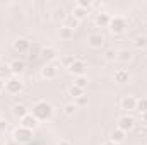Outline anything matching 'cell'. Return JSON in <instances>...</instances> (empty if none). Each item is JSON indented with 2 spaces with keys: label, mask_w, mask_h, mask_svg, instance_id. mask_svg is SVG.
<instances>
[{
  "label": "cell",
  "mask_w": 147,
  "mask_h": 145,
  "mask_svg": "<svg viewBox=\"0 0 147 145\" xmlns=\"http://www.w3.org/2000/svg\"><path fill=\"white\" fill-rule=\"evenodd\" d=\"M33 116L38 121H48L53 116V106L46 101H38L33 106Z\"/></svg>",
  "instance_id": "cell-1"
},
{
  "label": "cell",
  "mask_w": 147,
  "mask_h": 145,
  "mask_svg": "<svg viewBox=\"0 0 147 145\" xmlns=\"http://www.w3.org/2000/svg\"><path fill=\"white\" fill-rule=\"evenodd\" d=\"M12 137H14V142L16 144H29L31 138H33V132L28 130V128H24V126H17L14 130Z\"/></svg>",
  "instance_id": "cell-2"
},
{
  "label": "cell",
  "mask_w": 147,
  "mask_h": 145,
  "mask_svg": "<svg viewBox=\"0 0 147 145\" xmlns=\"http://www.w3.org/2000/svg\"><path fill=\"white\" fill-rule=\"evenodd\" d=\"M22 89H24V84H22L17 77H10L9 80H5V91H7L9 94L17 96V94L22 92Z\"/></svg>",
  "instance_id": "cell-3"
},
{
  "label": "cell",
  "mask_w": 147,
  "mask_h": 145,
  "mask_svg": "<svg viewBox=\"0 0 147 145\" xmlns=\"http://www.w3.org/2000/svg\"><path fill=\"white\" fill-rule=\"evenodd\" d=\"M108 28H110V31L113 33V34L118 36V34H121V33L125 31V28H127V21H125L123 17H118V15H116V17H111V22H110Z\"/></svg>",
  "instance_id": "cell-4"
},
{
  "label": "cell",
  "mask_w": 147,
  "mask_h": 145,
  "mask_svg": "<svg viewBox=\"0 0 147 145\" xmlns=\"http://www.w3.org/2000/svg\"><path fill=\"white\" fill-rule=\"evenodd\" d=\"M116 125H118V130H121V132L127 133V132H130V130L135 126V119H134L130 114H123V116L118 118Z\"/></svg>",
  "instance_id": "cell-5"
},
{
  "label": "cell",
  "mask_w": 147,
  "mask_h": 145,
  "mask_svg": "<svg viewBox=\"0 0 147 145\" xmlns=\"http://www.w3.org/2000/svg\"><path fill=\"white\" fill-rule=\"evenodd\" d=\"M87 44H89L91 48L98 50V48H101V46L105 44V36H103L101 33H92V34L87 36Z\"/></svg>",
  "instance_id": "cell-6"
},
{
  "label": "cell",
  "mask_w": 147,
  "mask_h": 145,
  "mask_svg": "<svg viewBox=\"0 0 147 145\" xmlns=\"http://www.w3.org/2000/svg\"><path fill=\"white\" fill-rule=\"evenodd\" d=\"M86 68H87V65H86L82 60H77V58H75V62L69 67V72L72 73V75H75V77H80V75H84Z\"/></svg>",
  "instance_id": "cell-7"
},
{
  "label": "cell",
  "mask_w": 147,
  "mask_h": 145,
  "mask_svg": "<svg viewBox=\"0 0 147 145\" xmlns=\"http://www.w3.org/2000/svg\"><path fill=\"white\" fill-rule=\"evenodd\" d=\"M38 123H39V121H38L36 118L33 116V113L26 114V116L21 119V126H24V128H28V130H31V132L38 128Z\"/></svg>",
  "instance_id": "cell-8"
},
{
  "label": "cell",
  "mask_w": 147,
  "mask_h": 145,
  "mask_svg": "<svg viewBox=\"0 0 147 145\" xmlns=\"http://www.w3.org/2000/svg\"><path fill=\"white\" fill-rule=\"evenodd\" d=\"M120 106H121V109H125V111H135L137 99H135L134 96H125V97H121Z\"/></svg>",
  "instance_id": "cell-9"
},
{
  "label": "cell",
  "mask_w": 147,
  "mask_h": 145,
  "mask_svg": "<svg viewBox=\"0 0 147 145\" xmlns=\"http://www.w3.org/2000/svg\"><path fill=\"white\" fill-rule=\"evenodd\" d=\"M57 75H58V68H57L53 63L45 65V68H41V77L46 79V80H51V79H55Z\"/></svg>",
  "instance_id": "cell-10"
},
{
  "label": "cell",
  "mask_w": 147,
  "mask_h": 145,
  "mask_svg": "<svg viewBox=\"0 0 147 145\" xmlns=\"http://www.w3.org/2000/svg\"><path fill=\"white\" fill-rule=\"evenodd\" d=\"M12 46H14V50H16L19 55H22V53H26V51L29 50V41H28L26 38H17Z\"/></svg>",
  "instance_id": "cell-11"
},
{
  "label": "cell",
  "mask_w": 147,
  "mask_h": 145,
  "mask_svg": "<svg viewBox=\"0 0 147 145\" xmlns=\"http://www.w3.org/2000/svg\"><path fill=\"white\" fill-rule=\"evenodd\" d=\"M41 56H43L46 62H53V60L58 58V51H57V48H53V46H46V48L41 50Z\"/></svg>",
  "instance_id": "cell-12"
},
{
  "label": "cell",
  "mask_w": 147,
  "mask_h": 145,
  "mask_svg": "<svg viewBox=\"0 0 147 145\" xmlns=\"http://www.w3.org/2000/svg\"><path fill=\"white\" fill-rule=\"evenodd\" d=\"M128 80H130V73H128V70L120 68V70L115 72V82H118V84H127Z\"/></svg>",
  "instance_id": "cell-13"
},
{
  "label": "cell",
  "mask_w": 147,
  "mask_h": 145,
  "mask_svg": "<svg viewBox=\"0 0 147 145\" xmlns=\"http://www.w3.org/2000/svg\"><path fill=\"white\" fill-rule=\"evenodd\" d=\"M110 22H111L110 14H106V12H99V14L96 15V24H98L99 28H108Z\"/></svg>",
  "instance_id": "cell-14"
},
{
  "label": "cell",
  "mask_w": 147,
  "mask_h": 145,
  "mask_svg": "<svg viewBox=\"0 0 147 145\" xmlns=\"http://www.w3.org/2000/svg\"><path fill=\"white\" fill-rule=\"evenodd\" d=\"M24 68H26V63H24L22 60H16V62H12V63H10L12 75H19V73H22V72H24Z\"/></svg>",
  "instance_id": "cell-15"
},
{
  "label": "cell",
  "mask_w": 147,
  "mask_h": 145,
  "mask_svg": "<svg viewBox=\"0 0 147 145\" xmlns=\"http://www.w3.org/2000/svg\"><path fill=\"white\" fill-rule=\"evenodd\" d=\"M79 22H80V21H77L72 14H69V15H65L63 26H65V28H69V29H74V31H75V28H79Z\"/></svg>",
  "instance_id": "cell-16"
},
{
  "label": "cell",
  "mask_w": 147,
  "mask_h": 145,
  "mask_svg": "<svg viewBox=\"0 0 147 145\" xmlns=\"http://www.w3.org/2000/svg\"><path fill=\"white\" fill-rule=\"evenodd\" d=\"M12 111H14V114H16V116H17L19 119H22V118H24L26 114H29V109L26 108L24 104H16V106L12 108Z\"/></svg>",
  "instance_id": "cell-17"
},
{
  "label": "cell",
  "mask_w": 147,
  "mask_h": 145,
  "mask_svg": "<svg viewBox=\"0 0 147 145\" xmlns=\"http://www.w3.org/2000/svg\"><path fill=\"white\" fill-rule=\"evenodd\" d=\"M125 140V132H121V130H113L110 135V142H115V144H120V142H123Z\"/></svg>",
  "instance_id": "cell-18"
},
{
  "label": "cell",
  "mask_w": 147,
  "mask_h": 145,
  "mask_svg": "<svg viewBox=\"0 0 147 145\" xmlns=\"http://www.w3.org/2000/svg\"><path fill=\"white\" fill-rule=\"evenodd\" d=\"M116 60H118V62L127 63V62H130V60H132V53H130L128 50H121V51H118V53H116Z\"/></svg>",
  "instance_id": "cell-19"
},
{
  "label": "cell",
  "mask_w": 147,
  "mask_h": 145,
  "mask_svg": "<svg viewBox=\"0 0 147 145\" xmlns=\"http://www.w3.org/2000/svg\"><path fill=\"white\" fill-rule=\"evenodd\" d=\"M10 77H12L10 65H2V67H0V79H2V80H9Z\"/></svg>",
  "instance_id": "cell-20"
},
{
  "label": "cell",
  "mask_w": 147,
  "mask_h": 145,
  "mask_svg": "<svg viewBox=\"0 0 147 145\" xmlns=\"http://www.w3.org/2000/svg\"><path fill=\"white\" fill-rule=\"evenodd\" d=\"M72 15L77 19V21H80V19H84L86 15H87V10H84V9H80V7H74V10H72Z\"/></svg>",
  "instance_id": "cell-21"
},
{
  "label": "cell",
  "mask_w": 147,
  "mask_h": 145,
  "mask_svg": "<svg viewBox=\"0 0 147 145\" xmlns=\"http://www.w3.org/2000/svg\"><path fill=\"white\" fill-rule=\"evenodd\" d=\"M87 84H89V79H87L86 75L77 77V79H75V82H74V85H77V87H80V89H86V87H87Z\"/></svg>",
  "instance_id": "cell-22"
},
{
  "label": "cell",
  "mask_w": 147,
  "mask_h": 145,
  "mask_svg": "<svg viewBox=\"0 0 147 145\" xmlns=\"http://www.w3.org/2000/svg\"><path fill=\"white\" fill-rule=\"evenodd\" d=\"M134 44H135V48H139V50L146 48L147 46V36H137L134 39Z\"/></svg>",
  "instance_id": "cell-23"
},
{
  "label": "cell",
  "mask_w": 147,
  "mask_h": 145,
  "mask_svg": "<svg viewBox=\"0 0 147 145\" xmlns=\"http://www.w3.org/2000/svg\"><path fill=\"white\" fill-rule=\"evenodd\" d=\"M60 38L62 39H70V38H74V29H69V28L62 26L60 28Z\"/></svg>",
  "instance_id": "cell-24"
},
{
  "label": "cell",
  "mask_w": 147,
  "mask_h": 145,
  "mask_svg": "<svg viewBox=\"0 0 147 145\" xmlns=\"http://www.w3.org/2000/svg\"><path fill=\"white\" fill-rule=\"evenodd\" d=\"M69 94L72 96L74 99H77V97L84 96V89H80V87H77V85H72V87L69 89Z\"/></svg>",
  "instance_id": "cell-25"
},
{
  "label": "cell",
  "mask_w": 147,
  "mask_h": 145,
  "mask_svg": "<svg viewBox=\"0 0 147 145\" xmlns=\"http://www.w3.org/2000/svg\"><path fill=\"white\" fill-rule=\"evenodd\" d=\"M135 111H139L140 114L147 111V97H142V99H137V106H135Z\"/></svg>",
  "instance_id": "cell-26"
},
{
  "label": "cell",
  "mask_w": 147,
  "mask_h": 145,
  "mask_svg": "<svg viewBox=\"0 0 147 145\" xmlns=\"http://www.w3.org/2000/svg\"><path fill=\"white\" fill-rule=\"evenodd\" d=\"M75 111H77L75 103H69V104H65V108H63V113H65L67 116H74V114H75Z\"/></svg>",
  "instance_id": "cell-27"
},
{
  "label": "cell",
  "mask_w": 147,
  "mask_h": 145,
  "mask_svg": "<svg viewBox=\"0 0 147 145\" xmlns=\"http://www.w3.org/2000/svg\"><path fill=\"white\" fill-rule=\"evenodd\" d=\"M91 0H79L77 2V7H80V9H84V10H89L91 9Z\"/></svg>",
  "instance_id": "cell-28"
},
{
  "label": "cell",
  "mask_w": 147,
  "mask_h": 145,
  "mask_svg": "<svg viewBox=\"0 0 147 145\" xmlns=\"http://www.w3.org/2000/svg\"><path fill=\"white\" fill-rule=\"evenodd\" d=\"M86 104H87V96H86V94L75 99V106H77V108H79V106H86Z\"/></svg>",
  "instance_id": "cell-29"
},
{
  "label": "cell",
  "mask_w": 147,
  "mask_h": 145,
  "mask_svg": "<svg viewBox=\"0 0 147 145\" xmlns=\"http://www.w3.org/2000/svg\"><path fill=\"white\" fill-rule=\"evenodd\" d=\"M105 58H106V60H115V58H116V51H113V50H108V51L105 53Z\"/></svg>",
  "instance_id": "cell-30"
},
{
  "label": "cell",
  "mask_w": 147,
  "mask_h": 145,
  "mask_svg": "<svg viewBox=\"0 0 147 145\" xmlns=\"http://www.w3.org/2000/svg\"><path fill=\"white\" fill-rule=\"evenodd\" d=\"M74 62H75V58H74V56H65V58H63V65H65L67 68H69V67L72 65Z\"/></svg>",
  "instance_id": "cell-31"
},
{
  "label": "cell",
  "mask_w": 147,
  "mask_h": 145,
  "mask_svg": "<svg viewBox=\"0 0 147 145\" xmlns=\"http://www.w3.org/2000/svg\"><path fill=\"white\" fill-rule=\"evenodd\" d=\"M5 130H7V121L2 118V119H0V132H5Z\"/></svg>",
  "instance_id": "cell-32"
},
{
  "label": "cell",
  "mask_w": 147,
  "mask_h": 145,
  "mask_svg": "<svg viewBox=\"0 0 147 145\" xmlns=\"http://www.w3.org/2000/svg\"><path fill=\"white\" fill-rule=\"evenodd\" d=\"M142 125H147V111L142 113Z\"/></svg>",
  "instance_id": "cell-33"
},
{
  "label": "cell",
  "mask_w": 147,
  "mask_h": 145,
  "mask_svg": "<svg viewBox=\"0 0 147 145\" xmlns=\"http://www.w3.org/2000/svg\"><path fill=\"white\" fill-rule=\"evenodd\" d=\"M2 91H5V80L0 79V92H2Z\"/></svg>",
  "instance_id": "cell-34"
},
{
  "label": "cell",
  "mask_w": 147,
  "mask_h": 145,
  "mask_svg": "<svg viewBox=\"0 0 147 145\" xmlns=\"http://www.w3.org/2000/svg\"><path fill=\"white\" fill-rule=\"evenodd\" d=\"M58 145H70V142H69V140H60Z\"/></svg>",
  "instance_id": "cell-35"
},
{
  "label": "cell",
  "mask_w": 147,
  "mask_h": 145,
  "mask_svg": "<svg viewBox=\"0 0 147 145\" xmlns=\"http://www.w3.org/2000/svg\"><path fill=\"white\" fill-rule=\"evenodd\" d=\"M101 145H118V144H115V142H110V140H108V142H105V144H101Z\"/></svg>",
  "instance_id": "cell-36"
},
{
  "label": "cell",
  "mask_w": 147,
  "mask_h": 145,
  "mask_svg": "<svg viewBox=\"0 0 147 145\" xmlns=\"http://www.w3.org/2000/svg\"><path fill=\"white\" fill-rule=\"evenodd\" d=\"M0 119H2V113H0Z\"/></svg>",
  "instance_id": "cell-37"
}]
</instances>
